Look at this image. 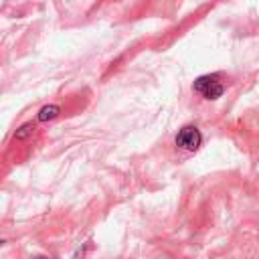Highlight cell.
<instances>
[{"mask_svg": "<svg viewBox=\"0 0 259 259\" xmlns=\"http://www.w3.org/2000/svg\"><path fill=\"white\" fill-rule=\"evenodd\" d=\"M193 89L197 93H200L204 100H219L221 95H223V91H225L223 83L219 81V77H217V75H202V77H199L195 81Z\"/></svg>", "mask_w": 259, "mask_h": 259, "instance_id": "obj_1", "label": "cell"}, {"mask_svg": "<svg viewBox=\"0 0 259 259\" xmlns=\"http://www.w3.org/2000/svg\"><path fill=\"white\" fill-rule=\"evenodd\" d=\"M200 142H202V136H200L199 128H195V126H184L179 132V136H176V146L182 150H188V152L199 150Z\"/></svg>", "mask_w": 259, "mask_h": 259, "instance_id": "obj_2", "label": "cell"}, {"mask_svg": "<svg viewBox=\"0 0 259 259\" xmlns=\"http://www.w3.org/2000/svg\"><path fill=\"white\" fill-rule=\"evenodd\" d=\"M61 114V110H59V105H45L43 110L39 112V116H37V120L39 121H49V120H55L57 116Z\"/></svg>", "mask_w": 259, "mask_h": 259, "instance_id": "obj_3", "label": "cell"}, {"mask_svg": "<svg viewBox=\"0 0 259 259\" xmlns=\"http://www.w3.org/2000/svg\"><path fill=\"white\" fill-rule=\"evenodd\" d=\"M33 124H24L20 130H17V134H15V140H26L29 136H33Z\"/></svg>", "mask_w": 259, "mask_h": 259, "instance_id": "obj_4", "label": "cell"}, {"mask_svg": "<svg viewBox=\"0 0 259 259\" xmlns=\"http://www.w3.org/2000/svg\"><path fill=\"white\" fill-rule=\"evenodd\" d=\"M37 259H45V257H37Z\"/></svg>", "mask_w": 259, "mask_h": 259, "instance_id": "obj_5", "label": "cell"}, {"mask_svg": "<svg viewBox=\"0 0 259 259\" xmlns=\"http://www.w3.org/2000/svg\"><path fill=\"white\" fill-rule=\"evenodd\" d=\"M0 245H2V243H0Z\"/></svg>", "mask_w": 259, "mask_h": 259, "instance_id": "obj_6", "label": "cell"}]
</instances>
